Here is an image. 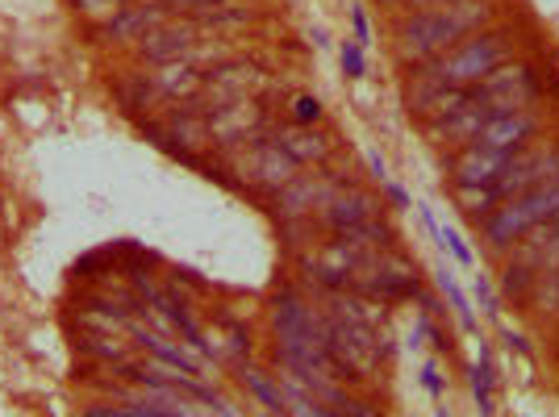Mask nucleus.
<instances>
[{"label": "nucleus", "mask_w": 559, "mask_h": 417, "mask_svg": "<svg viewBox=\"0 0 559 417\" xmlns=\"http://www.w3.org/2000/svg\"><path fill=\"white\" fill-rule=\"evenodd\" d=\"M159 17H164V4H151V9H139V13H121V17L109 25V34H114V38H126V43H134L142 29H151Z\"/></svg>", "instance_id": "obj_15"}, {"label": "nucleus", "mask_w": 559, "mask_h": 417, "mask_svg": "<svg viewBox=\"0 0 559 417\" xmlns=\"http://www.w3.org/2000/svg\"><path fill=\"white\" fill-rule=\"evenodd\" d=\"M80 347L93 350V355H100V359H121V347H117V343H109V338H84Z\"/></svg>", "instance_id": "obj_22"}, {"label": "nucleus", "mask_w": 559, "mask_h": 417, "mask_svg": "<svg viewBox=\"0 0 559 417\" xmlns=\"http://www.w3.org/2000/svg\"><path fill=\"white\" fill-rule=\"evenodd\" d=\"M538 222H559V167L543 184H535L531 192H522V196H513L510 205L492 213L489 242L492 247H510L513 238H522Z\"/></svg>", "instance_id": "obj_2"}, {"label": "nucleus", "mask_w": 559, "mask_h": 417, "mask_svg": "<svg viewBox=\"0 0 559 417\" xmlns=\"http://www.w3.org/2000/svg\"><path fill=\"white\" fill-rule=\"evenodd\" d=\"M439 288L447 293V301H451V309H455V318H460V325H464V330H472V325H476V318H472V309H467L464 288L455 284V272H451V267H439Z\"/></svg>", "instance_id": "obj_17"}, {"label": "nucleus", "mask_w": 559, "mask_h": 417, "mask_svg": "<svg viewBox=\"0 0 559 417\" xmlns=\"http://www.w3.org/2000/svg\"><path fill=\"white\" fill-rule=\"evenodd\" d=\"M513 163L506 151H489V146H467L464 155L455 159V184H497V176Z\"/></svg>", "instance_id": "obj_6"}, {"label": "nucleus", "mask_w": 559, "mask_h": 417, "mask_svg": "<svg viewBox=\"0 0 559 417\" xmlns=\"http://www.w3.org/2000/svg\"><path fill=\"white\" fill-rule=\"evenodd\" d=\"M134 334H139V343L151 355H155V364H164V368L180 371V376H188V380H201V364L188 355L180 343H167L164 334H155V330H142V325H134Z\"/></svg>", "instance_id": "obj_8"}, {"label": "nucleus", "mask_w": 559, "mask_h": 417, "mask_svg": "<svg viewBox=\"0 0 559 417\" xmlns=\"http://www.w3.org/2000/svg\"><path fill=\"white\" fill-rule=\"evenodd\" d=\"M472 393L480 401V414L492 417V364L485 350H480V364L472 368Z\"/></svg>", "instance_id": "obj_19"}, {"label": "nucleus", "mask_w": 559, "mask_h": 417, "mask_svg": "<svg viewBox=\"0 0 559 417\" xmlns=\"http://www.w3.org/2000/svg\"><path fill=\"white\" fill-rule=\"evenodd\" d=\"M326 222L334 230L350 234V230H359V226H368V222H376V205L368 196H343V201H330Z\"/></svg>", "instance_id": "obj_9"}, {"label": "nucleus", "mask_w": 559, "mask_h": 417, "mask_svg": "<svg viewBox=\"0 0 559 417\" xmlns=\"http://www.w3.org/2000/svg\"><path fill=\"white\" fill-rule=\"evenodd\" d=\"M350 22H355V43H359V47H368V43H372V25H368V13H364V9H355V13H350Z\"/></svg>", "instance_id": "obj_24"}, {"label": "nucleus", "mask_w": 559, "mask_h": 417, "mask_svg": "<svg viewBox=\"0 0 559 417\" xmlns=\"http://www.w3.org/2000/svg\"><path fill=\"white\" fill-rule=\"evenodd\" d=\"M88 4V13H117V0H80Z\"/></svg>", "instance_id": "obj_27"}, {"label": "nucleus", "mask_w": 559, "mask_h": 417, "mask_svg": "<svg viewBox=\"0 0 559 417\" xmlns=\"http://www.w3.org/2000/svg\"><path fill=\"white\" fill-rule=\"evenodd\" d=\"M318 117H322V105H318L313 96H301V100H297V121L309 126V121H318Z\"/></svg>", "instance_id": "obj_25"}, {"label": "nucleus", "mask_w": 559, "mask_h": 417, "mask_svg": "<svg viewBox=\"0 0 559 417\" xmlns=\"http://www.w3.org/2000/svg\"><path fill=\"white\" fill-rule=\"evenodd\" d=\"M551 171H556V155H522V159L513 155L510 167L497 176L492 192H497V201H513V196H522L535 184H543Z\"/></svg>", "instance_id": "obj_5"}, {"label": "nucleus", "mask_w": 559, "mask_h": 417, "mask_svg": "<svg viewBox=\"0 0 559 417\" xmlns=\"http://www.w3.org/2000/svg\"><path fill=\"white\" fill-rule=\"evenodd\" d=\"M506 59V43L501 38H467L460 47L443 55L430 75H435V84H443V88H472V84H480L489 71H497V63Z\"/></svg>", "instance_id": "obj_3"}, {"label": "nucleus", "mask_w": 559, "mask_h": 417, "mask_svg": "<svg viewBox=\"0 0 559 417\" xmlns=\"http://www.w3.org/2000/svg\"><path fill=\"white\" fill-rule=\"evenodd\" d=\"M139 288H142V297H146V301H151L155 309H159V313H164L167 322H171L176 330H180V334H185L188 347L201 350V355H213V347L205 343V334H201V325L188 318L185 301H176V297H171V293H164V288H151V284H146L142 276H139Z\"/></svg>", "instance_id": "obj_7"}, {"label": "nucleus", "mask_w": 559, "mask_h": 417, "mask_svg": "<svg viewBox=\"0 0 559 417\" xmlns=\"http://www.w3.org/2000/svg\"><path fill=\"white\" fill-rule=\"evenodd\" d=\"M531 130H535V117L522 114V109H513V114H492L472 142H476V146H489V151L518 155V151L526 146V139H531Z\"/></svg>", "instance_id": "obj_4"}, {"label": "nucleus", "mask_w": 559, "mask_h": 417, "mask_svg": "<svg viewBox=\"0 0 559 417\" xmlns=\"http://www.w3.org/2000/svg\"><path fill=\"white\" fill-rule=\"evenodd\" d=\"M255 84H259V68H251V63H234V68L213 75L210 88H217L222 96H242L247 88H255Z\"/></svg>", "instance_id": "obj_14"}, {"label": "nucleus", "mask_w": 559, "mask_h": 417, "mask_svg": "<svg viewBox=\"0 0 559 417\" xmlns=\"http://www.w3.org/2000/svg\"><path fill=\"white\" fill-rule=\"evenodd\" d=\"M242 384L251 389V396H255L259 405L267 409V414L276 417H288V405H284V393H280V384L272 380V376H263L259 368H242Z\"/></svg>", "instance_id": "obj_11"}, {"label": "nucleus", "mask_w": 559, "mask_h": 417, "mask_svg": "<svg viewBox=\"0 0 559 417\" xmlns=\"http://www.w3.org/2000/svg\"><path fill=\"white\" fill-rule=\"evenodd\" d=\"M293 167H297V159L280 146V142H272V146H259L255 155V176L259 180H267V184H284V180H293Z\"/></svg>", "instance_id": "obj_10"}, {"label": "nucleus", "mask_w": 559, "mask_h": 417, "mask_svg": "<svg viewBox=\"0 0 559 417\" xmlns=\"http://www.w3.org/2000/svg\"><path fill=\"white\" fill-rule=\"evenodd\" d=\"M389 196H393L396 205H409V196H405V192H401V188H396V184H389Z\"/></svg>", "instance_id": "obj_29"}, {"label": "nucleus", "mask_w": 559, "mask_h": 417, "mask_svg": "<svg viewBox=\"0 0 559 417\" xmlns=\"http://www.w3.org/2000/svg\"><path fill=\"white\" fill-rule=\"evenodd\" d=\"M421 384H426V393L435 396V401H443V376H439V364H435V359L421 368Z\"/></svg>", "instance_id": "obj_21"}, {"label": "nucleus", "mask_w": 559, "mask_h": 417, "mask_svg": "<svg viewBox=\"0 0 559 417\" xmlns=\"http://www.w3.org/2000/svg\"><path fill=\"white\" fill-rule=\"evenodd\" d=\"M338 59H343V71H347L350 80H364V71H368V59H364V47H359V43H343Z\"/></svg>", "instance_id": "obj_20"}, {"label": "nucleus", "mask_w": 559, "mask_h": 417, "mask_svg": "<svg viewBox=\"0 0 559 417\" xmlns=\"http://www.w3.org/2000/svg\"><path fill=\"white\" fill-rule=\"evenodd\" d=\"M476 293H480V305H485V313H497V297H492V288L485 284V276H476Z\"/></svg>", "instance_id": "obj_26"}, {"label": "nucleus", "mask_w": 559, "mask_h": 417, "mask_svg": "<svg viewBox=\"0 0 559 417\" xmlns=\"http://www.w3.org/2000/svg\"><path fill=\"white\" fill-rule=\"evenodd\" d=\"M334 417H384V414L372 409V405H364V401H350L347 396V405H343V409H334Z\"/></svg>", "instance_id": "obj_23"}, {"label": "nucleus", "mask_w": 559, "mask_h": 417, "mask_svg": "<svg viewBox=\"0 0 559 417\" xmlns=\"http://www.w3.org/2000/svg\"><path fill=\"white\" fill-rule=\"evenodd\" d=\"M280 146L293 155V159L301 163V159H322L330 146H326V139H318V134H284L280 139Z\"/></svg>", "instance_id": "obj_18"}, {"label": "nucleus", "mask_w": 559, "mask_h": 417, "mask_svg": "<svg viewBox=\"0 0 559 417\" xmlns=\"http://www.w3.org/2000/svg\"><path fill=\"white\" fill-rule=\"evenodd\" d=\"M155 88L164 96H192L201 88V75L188 63H171V68H164V75H155Z\"/></svg>", "instance_id": "obj_13"}, {"label": "nucleus", "mask_w": 559, "mask_h": 417, "mask_svg": "<svg viewBox=\"0 0 559 417\" xmlns=\"http://www.w3.org/2000/svg\"><path fill=\"white\" fill-rule=\"evenodd\" d=\"M139 43L146 59H176V55H185V50L192 47V34H188V29H164V34L139 38Z\"/></svg>", "instance_id": "obj_12"}, {"label": "nucleus", "mask_w": 559, "mask_h": 417, "mask_svg": "<svg viewBox=\"0 0 559 417\" xmlns=\"http://www.w3.org/2000/svg\"><path fill=\"white\" fill-rule=\"evenodd\" d=\"M476 22H485V4H455L443 13H421V17L401 25V55L405 59L439 55V50H447V43H460Z\"/></svg>", "instance_id": "obj_1"}, {"label": "nucleus", "mask_w": 559, "mask_h": 417, "mask_svg": "<svg viewBox=\"0 0 559 417\" xmlns=\"http://www.w3.org/2000/svg\"><path fill=\"white\" fill-rule=\"evenodd\" d=\"M171 4H176V9H197V4H222V0H171Z\"/></svg>", "instance_id": "obj_28"}, {"label": "nucleus", "mask_w": 559, "mask_h": 417, "mask_svg": "<svg viewBox=\"0 0 559 417\" xmlns=\"http://www.w3.org/2000/svg\"><path fill=\"white\" fill-rule=\"evenodd\" d=\"M455 201L464 205L467 217H492L497 192H492V184H455Z\"/></svg>", "instance_id": "obj_16"}]
</instances>
